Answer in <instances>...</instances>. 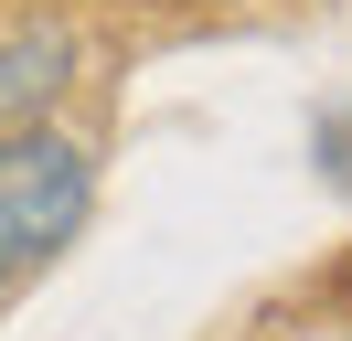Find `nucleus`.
I'll return each instance as SVG.
<instances>
[{
	"label": "nucleus",
	"instance_id": "obj_1",
	"mask_svg": "<svg viewBox=\"0 0 352 341\" xmlns=\"http://www.w3.org/2000/svg\"><path fill=\"white\" fill-rule=\"evenodd\" d=\"M86 213H96L86 139H65L54 118L0 128V298L22 288V277H43L54 256L86 234Z\"/></svg>",
	"mask_w": 352,
	"mask_h": 341
},
{
	"label": "nucleus",
	"instance_id": "obj_2",
	"mask_svg": "<svg viewBox=\"0 0 352 341\" xmlns=\"http://www.w3.org/2000/svg\"><path fill=\"white\" fill-rule=\"evenodd\" d=\"M75 21L65 11H43V0H22V11H0V128H32V118H54L65 107V85H75Z\"/></svg>",
	"mask_w": 352,
	"mask_h": 341
},
{
	"label": "nucleus",
	"instance_id": "obj_3",
	"mask_svg": "<svg viewBox=\"0 0 352 341\" xmlns=\"http://www.w3.org/2000/svg\"><path fill=\"white\" fill-rule=\"evenodd\" d=\"M320 341H352V331H320Z\"/></svg>",
	"mask_w": 352,
	"mask_h": 341
}]
</instances>
